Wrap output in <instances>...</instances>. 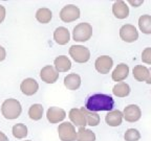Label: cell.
Masks as SVG:
<instances>
[{"label": "cell", "instance_id": "cell-1", "mask_svg": "<svg viewBox=\"0 0 151 141\" xmlns=\"http://www.w3.org/2000/svg\"><path fill=\"white\" fill-rule=\"evenodd\" d=\"M114 107V100L110 95L107 94H93L88 97L85 109H87L90 112H99V111H109Z\"/></svg>", "mask_w": 151, "mask_h": 141}, {"label": "cell", "instance_id": "cell-2", "mask_svg": "<svg viewBox=\"0 0 151 141\" xmlns=\"http://www.w3.org/2000/svg\"><path fill=\"white\" fill-rule=\"evenodd\" d=\"M22 107L20 101L15 98L5 99L1 105V113L5 119L14 120L21 115Z\"/></svg>", "mask_w": 151, "mask_h": 141}, {"label": "cell", "instance_id": "cell-3", "mask_svg": "<svg viewBox=\"0 0 151 141\" xmlns=\"http://www.w3.org/2000/svg\"><path fill=\"white\" fill-rule=\"evenodd\" d=\"M92 37V26L87 22L79 23L73 27V38L76 42H86Z\"/></svg>", "mask_w": 151, "mask_h": 141}, {"label": "cell", "instance_id": "cell-4", "mask_svg": "<svg viewBox=\"0 0 151 141\" xmlns=\"http://www.w3.org/2000/svg\"><path fill=\"white\" fill-rule=\"evenodd\" d=\"M69 56L77 63L84 64L89 61L90 51L87 47L83 46V45H73L69 48Z\"/></svg>", "mask_w": 151, "mask_h": 141}, {"label": "cell", "instance_id": "cell-5", "mask_svg": "<svg viewBox=\"0 0 151 141\" xmlns=\"http://www.w3.org/2000/svg\"><path fill=\"white\" fill-rule=\"evenodd\" d=\"M58 134L62 141L77 140V131L75 125L70 122H62L58 127Z\"/></svg>", "mask_w": 151, "mask_h": 141}, {"label": "cell", "instance_id": "cell-6", "mask_svg": "<svg viewBox=\"0 0 151 141\" xmlns=\"http://www.w3.org/2000/svg\"><path fill=\"white\" fill-rule=\"evenodd\" d=\"M80 18V9L75 4H67L60 11V19L65 23H70Z\"/></svg>", "mask_w": 151, "mask_h": 141}, {"label": "cell", "instance_id": "cell-7", "mask_svg": "<svg viewBox=\"0 0 151 141\" xmlns=\"http://www.w3.org/2000/svg\"><path fill=\"white\" fill-rule=\"evenodd\" d=\"M120 37L124 42L133 43L139 39V31L132 24H125L120 28Z\"/></svg>", "mask_w": 151, "mask_h": 141}, {"label": "cell", "instance_id": "cell-8", "mask_svg": "<svg viewBox=\"0 0 151 141\" xmlns=\"http://www.w3.org/2000/svg\"><path fill=\"white\" fill-rule=\"evenodd\" d=\"M113 65V60L108 56H99L94 62V67L97 71L101 74H106L111 70Z\"/></svg>", "mask_w": 151, "mask_h": 141}, {"label": "cell", "instance_id": "cell-9", "mask_svg": "<svg viewBox=\"0 0 151 141\" xmlns=\"http://www.w3.org/2000/svg\"><path fill=\"white\" fill-rule=\"evenodd\" d=\"M40 78L46 84H54L59 78V72L55 69V67H52L50 65H47L41 69Z\"/></svg>", "mask_w": 151, "mask_h": 141}, {"label": "cell", "instance_id": "cell-10", "mask_svg": "<svg viewBox=\"0 0 151 141\" xmlns=\"http://www.w3.org/2000/svg\"><path fill=\"white\" fill-rule=\"evenodd\" d=\"M142 116V111L137 105H128L123 111V117L128 122H135L139 120Z\"/></svg>", "mask_w": 151, "mask_h": 141}, {"label": "cell", "instance_id": "cell-11", "mask_svg": "<svg viewBox=\"0 0 151 141\" xmlns=\"http://www.w3.org/2000/svg\"><path fill=\"white\" fill-rule=\"evenodd\" d=\"M66 117V112L58 107H50L46 112V118L50 123H59Z\"/></svg>", "mask_w": 151, "mask_h": 141}, {"label": "cell", "instance_id": "cell-12", "mask_svg": "<svg viewBox=\"0 0 151 141\" xmlns=\"http://www.w3.org/2000/svg\"><path fill=\"white\" fill-rule=\"evenodd\" d=\"M38 89H39V85H38L37 80L32 78H27L23 80L20 85V90L26 96H32V95L36 94Z\"/></svg>", "mask_w": 151, "mask_h": 141}, {"label": "cell", "instance_id": "cell-13", "mask_svg": "<svg viewBox=\"0 0 151 141\" xmlns=\"http://www.w3.org/2000/svg\"><path fill=\"white\" fill-rule=\"evenodd\" d=\"M68 117L70 121L73 122V125L79 127H85V125H87L86 121V117H85L84 113L82 112L81 109L73 108L69 111Z\"/></svg>", "mask_w": 151, "mask_h": 141}, {"label": "cell", "instance_id": "cell-14", "mask_svg": "<svg viewBox=\"0 0 151 141\" xmlns=\"http://www.w3.org/2000/svg\"><path fill=\"white\" fill-rule=\"evenodd\" d=\"M112 14L118 19H126L129 16V7L125 1L119 0L112 5Z\"/></svg>", "mask_w": 151, "mask_h": 141}, {"label": "cell", "instance_id": "cell-15", "mask_svg": "<svg viewBox=\"0 0 151 141\" xmlns=\"http://www.w3.org/2000/svg\"><path fill=\"white\" fill-rule=\"evenodd\" d=\"M54 40L57 44L59 45H65L70 40V33L69 31L66 27L60 26L57 27L54 31Z\"/></svg>", "mask_w": 151, "mask_h": 141}, {"label": "cell", "instance_id": "cell-16", "mask_svg": "<svg viewBox=\"0 0 151 141\" xmlns=\"http://www.w3.org/2000/svg\"><path fill=\"white\" fill-rule=\"evenodd\" d=\"M128 74H129V67L128 65L124 63L119 64L116 67V69L113 70V72L111 73V78L114 82H122L125 78H128Z\"/></svg>", "mask_w": 151, "mask_h": 141}, {"label": "cell", "instance_id": "cell-17", "mask_svg": "<svg viewBox=\"0 0 151 141\" xmlns=\"http://www.w3.org/2000/svg\"><path fill=\"white\" fill-rule=\"evenodd\" d=\"M54 65L58 72H67L71 68V62L66 56H57L54 61Z\"/></svg>", "mask_w": 151, "mask_h": 141}, {"label": "cell", "instance_id": "cell-18", "mask_svg": "<svg viewBox=\"0 0 151 141\" xmlns=\"http://www.w3.org/2000/svg\"><path fill=\"white\" fill-rule=\"evenodd\" d=\"M123 113L119 110H113L105 116V121L109 127H119L123 121Z\"/></svg>", "mask_w": 151, "mask_h": 141}, {"label": "cell", "instance_id": "cell-19", "mask_svg": "<svg viewBox=\"0 0 151 141\" xmlns=\"http://www.w3.org/2000/svg\"><path fill=\"white\" fill-rule=\"evenodd\" d=\"M64 86L68 90H78L81 86V78L77 73H70L64 78Z\"/></svg>", "mask_w": 151, "mask_h": 141}, {"label": "cell", "instance_id": "cell-20", "mask_svg": "<svg viewBox=\"0 0 151 141\" xmlns=\"http://www.w3.org/2000/svg\"><path fill=\"white\" fill-rule=\"evenodd\" d=\"M132 74L137 82H146L149 78V69L146 66L137 65L132 70Z\"/></svg>", "mask_w": 151, "mask_h": 141}, {"label": "cell", "instance_id": "cell-21", "mask_svg": "<svg viewBox=\"0 0 151 141\" xmlns=\"http://www.w3.org/2000/svg\"><path fill=\"white\" fill-rule=\"evenodd\" d=\"M112 93L116 95V97H126L129 95L130 93V87L129 85L125 82H121L114 85V87L112 88Z\"/></svg>", "mask_w": 151, "mask_h": 141}, {"label": "cell", "instance_id": "cell-22", "mask_svg": "<svg viewBox=\"0 0 151 141\" xmlns=\"http://www.w3.org/2000/svg\"><path fill=\"white\" fill-rule=\"evenodd\" d=\"M52 18V13L50 9L42 7V9H39L36 12V19H37V21L42 24H46L48 22H50Z\"/></svg>", "mask_w": 151, "mask_h": 141}, {"label": "cell", "instance_id": "cell-23", "mask_svg": "<svg viewBox=\"0 0 151 141\" xmlns=\"http://www.w3.org/2000/svg\"><path fill=\"white\" fill-rule=\"evenodd\" d=\"M77 141H96V134L85 127H79L77 131Z\"/></svg>", "mask_w": 151, "mask_h": 141}, {"label": "cell", "instance_id": "cell-24", "mask_svg": "<svg viewBox=\"0 0 151 141\" xmlns=\"http://www.w3.org/2000/svg\"><path fill=\"white\" fill-rule=\"evenodd\" d=\"M139 27L145 35H151V16L143 15L139 19Z\"/></svg>", "mask_w": 151, "mask_h": 141}, {"label": "cell", "instance_id": "cell-25", "mask_svg": "<svg viewBox=\"0 0 151 141\" xmlns=\"http://www.w3.org/2000/svg\"><path fill=\"white\" fill-rule=\"evenodd\" d=\"M43 112H44V109H43L42 105L40 103H34L32 105L29 110H28V116L32 120H35L38 121L40 120L43 116Z\"/></svg>", "mask_w": 151, "mask_h": 141}, {"label": "cell", "instance_id": "cell-26", "mask_svg": "<svg viewBox=\"0 0 151 141\" xmlns=\"http://www.w3.org/2000/svg\"><path fill=\"white\" fill-rule=\"evenodd\" d=\"M81 110H82V112L84 113L85 117H86V121H87V125H90V127H97L98 125L100 123V120H101V118H100V116L98 115L96 112H90V111H88L87 109H85L84 107L83 108H81Z\"/></svg>", "mask_w": 151, "mask_h": 141}, {"label": "cell", "instance_id": "cell-27", "mask_svg": "<svg viewBox=\"0 0 151 141\" xmlns=\"http://www.w3.org/2000/svg\"><path fill=\"white\" fill-rule=\"evenodd\" d=\"M13 136L17 139H23L27 136V127L23 123H17L12 129Z\"/></svg>", "mask_w": 151, "mask_h": 141}, {"label": "cell", "instance_id": "cell-28", "mask_svg": "<svg viewBox=\"0 0 151 141\" xmlns=\"http://www.w3.org/2000/svg\"><path fill=\"white\" fill-rule=\"evenodd\" d=\"M124 139L126 141H139L141 139V134L137 129H128L125 132Z\"/></svg>", "mask_w": 151, "mask_h": 141}, {"label": "cell", "instance_id": "cell-29", "mask_svg": "<svg viewBox=\"0 0 151 141\" xmlns=\"http://www.w3.org/2000/svg\"><path fill=\"white\" fill-rule=\"evenodd\" d=\"M142 61L143 63L151 65V47H147L142 52Z\"/></svg>", "mask_w": 151, "mask_h": 141}, {"label": "cell", "instance_id": "cell-30", "mask_svg": "<svg viewBox=\"0 0 151 141\" xmlns=\"http://www.w3.org/2000/svg\"><path fill=\"white\" fill-rule=\"evenodd\" d=\"M5 13H6V11H5V7L3 6V5L0 4V24L2 23L3 20H4V18H5Z\"/></svg>", "mask_w": 151, "mask_h": 141}, {"label": "cell", "instance_id": "cell-31", "mask_svg": "<svg viewBox=\"0 0 151 141\" xmlns=\"http://www.w3.org/2000/svg\"><path fill=\"white\" fill-rule=\"evenodd\" d=\"M6 58V51H5V48L0 45V62H2Z\"/></svg>", "mask_w": 151, "mask_h": 141}, {"label": "cell", "instance_id": "cell-32", "mask_svg": "<svg viewBox=\"0 0 151 141\" xmlns=\"http://www.w3.org/2000/svg\"><path fill=\"white\" fill-rule=\"evenodd\" d=\"M128 2H129L131 5H133L134 7H137V6H139V5L143 4V3H144V1H143V0H139V1H133V0H129Z\"/></svg>", "mask_w": 151, "mask_h": 141}, {"label": "cell", "instance_id": "cell-33", "mask_svg": "<svg viewBox=\"0 0 151 141\" xmlns=\"http://www.w3.org/2000/svg\"><path fill=\"white\" fill-rule=\"evenodd\" d=\"M0 141H9V138H7L6 135L3 133V132L0 131Z\"/></svg>", "mask_w": 151, "mask_h": 141}, {"label": "cell", "instance_id": "cell-34", "mask_svg": "<svg viewBox=\"0 0 151 141\" xmlns=\"http://www.w3.org/2000/svg\"><path fill=\"white\" fill-rule=\"evenodd\" d=\"M146 83H147V84H149V85L151 84V68L149 69V78H148V80H146Z\"/></svg>", "mask_w": 151, "mask_h": 141}, {"label": "cell", "instance_id": "cell-35", "mask_svg": "<svg viewBox=\"0 0 151 141\" xmlns=\"http://www.w3.org/2000/svg\"><path fill=\"white\" fill-rule=\"evenodd\" d=\"M24 141H31V140H24Z\"/></svg>", "mask_w": 151, "mask_h": 141}]
</instances>
